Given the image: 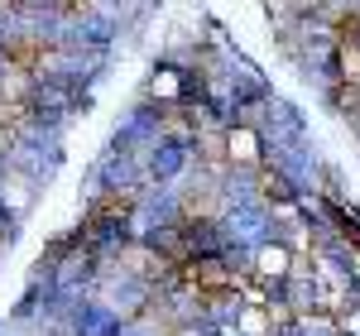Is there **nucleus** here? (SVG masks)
Masks as SVG:
<instances>
[{
    "mask_svg": "<svg viewBox=\"0 0 360 336\" xmlns=\"http://www.w3.org/2000/svg\"><path fill=\"white\" fill-rule=\"evenodd\" d=\"M193 283H202V288H221V283H231V269H226L221 259H197L193 264Z\"/></svg>",
    "mask_w": 360,
    "mask_h": 336,
    "instance_id": "obj_1",
    "label": "nucleus"
},
{
    "mask_svg": "<svg viewBox=\"0 0 360 336\" xmlns=\"http://www.w3.org/2000/svg\"><path fill=\"white\" fill-rule=\"evenodd\" d=\"M259 269H264V274H283V269H288V254L283 250H264L259 254Z\"/></svg>",
    "mask_w": 360,
    "mask_h": 336,
    "instance_id": "obj_2",
    "label": "nucleus"
}]
</instances>
